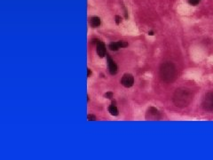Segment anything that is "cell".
<instances>
[{"label": "cell", "instance_id": "30bf717a", "mask_svg": "<svg viewBox=\"0 0 213 160\" xmlns=\"http://www.w3.org/2000/svg\"><path fill=\"white\" fill-rule=\"evenodd\" d=\"M108 47H109V49H110L111 51H117V50L120 48V46H119V45H118L117 42H112V43H110Z\"/></svg>", "mask_w": 213, "mask_h": 160}, {"label": "cell", "instance_id": "9a60e30c", "mask_svg": "<svg viewBox=\"0 0 213 160\" xmlns=\"http://www.w3.org/2000/svg\"><path fill=\"white\" fill-rule=\"evenodd\" d=\"M106 98L107 99H112L113 98V93L112 92H107L106 94H105V95H104Z\"/></svg>", "mask_w": 213, "mask_h": 160}, {"label": "cell", "instance_id": "ba28073f", "mask_svg": "<svg viewBox=\"0 0 213 160\" xmlns=\"http://www.w3.org/2000/svg\"><path fill=\"white\" fill-rule=\"evenodd\" d=\"M90 23L92 25V27L93 28H97L101 25V19L97 16H94L93 18H91V21H90Z\"/></svg>", "mask_w": 213, "mask_h": 160}, {"label": "cell", "instance_id": "2e32d148", "mask_svg": "<svg viewBox=\"0 0 213 160\" xmlns=\"http://www.w3.org/2000/svg\"><path fill=\"white\" fill-rule=\"evenodd\" d=\"M91 75H92V70H91L90 69H87V77H89Z\"/></svg>", "mask_w": 213, "mask_h": 160}, {"label": "cell", "instance_id": "6da1fadb", "mask_svg": "<svg viewBox=\"0 0 213 160\" xmlns=\"http://www.w3.org/2000/svg\"><path fill=\"white\" fill-rule=\"evenodd\" d=\"M194 94L187 88H178L173 94V103L178 108H186L193 101Z\"/></svg>", "mask_w": 213, "mask_h": 160}, {"label": "cell", "instance_id": "8992f818", "mask_svg": "<svg viewBox=\"0 0 213 160\" xmlns=\"http://www.w3.org/2000/svg\"><path fill=\"white\" fill-rule=\"evenodd\" d=\"M106 58H107V64H108V69H109V73L111 75H115L117 73V65L115 62L112 60V58L106 53Z\"/></svg>", "mask_w": 213, "mask_h": 160}, {"label": "cell", "instance_id": "277c9868", "mask_svg": "<svg viewBox=\"0 0 213 160\" xmlns=\"http://www.w3.org/2000/svg\"><path fill=\"white\" fill-rule=\"evenodd\" d=\"M121 84L124 86V87H131L134 84V77L131 74H124L121 79Z\"/></svg>", "mask_w": 213, "mask_h": 160}, {"label": "cell", "instance_id": "7c38bea8", "mask_svg": "<svg viewBox=\"0 0 213 160\" xmlns=\"http://www.w3.org/2000/svg\"><path fill=\"white\" fill-rule=\"evenodd\" d=\"M187 2L191 5H197L201 2V0H187Z\"/></svg>", "mask_w": 213, "mask_h": 160}, {"label": "cell", "instance_id": "52a82bcc", "mask_svg": "<svg viewBox=\"0 0 213 160\" xmlns=\"http://www.w3.org/2000/svg\"><path fill=\"white\" fill-rule=\"evenodd\" d=\"M96 46H97V53L98 55L101 57V58H103L105 55L106 54V46L103 42L100 41L96 44Z\"/></svg>", "mask_w": 213, "mask_h": 160}, {"label": "cell", "instance_id": "8fae6325", "mask_svg": "<svg viewBox=\"0 0 213 160\" xmlns=\"http://www.w3.org/2000/svg\"><path fill=\"white\" fill-rule=\"evenodd\" d=\"M117 43H118V45H119L120 48H123V47H126V46H128V43H127V42H125V41H123V40H121V41H118Z\"/></svg>", "mask_w": 213, "mask_h": 160}, {"label": "cell", "instance_id": "4fadbf2b", "mask_svg": "<svg viewBox=\"0 0 213 160\" xmlns=\"http://www.w3.org/2000/svg\"><path fill=\"white\" fill-rule=\"evenodd\" d=\"M87 119H88L89 121H95V120H96V116H95L94 115L89 114V115L87 116Z\"/></svg>", "mask_w": 213, "mask_h": 160}, {"label": "cell", "instance_id": "e0dca14e", "mask_svg": "<svg viewBox=\"0 0 213 160\" xmlns=\"http://www.w3.org/2000/svg\"><path fill=\"white\" fill-rule=\"evenodd\" d=\"M148 35L153 36V35H154V32H153V31H149V32H148Z\"/></svg>", "mask_w": 213, "mask_h": 160}, {"label": "cell", "instance_id": "9c48e42d", "mask_svg": "<svg viewBox=\"0 0 213 160\" xmlns=\"http://www.w3.org/2000/svg\"><path fill=\"white\" fill-rule=\"evenodd\" d=\"M108 111L110 112V114L111 115H113V116H117L118 115V109H117V108L115 105H110V106L108 107Z\"/></svg>", "mask_w": 213, "mask_h": 160}, {"label": "cell", "instance_id": "5b68a950", "mask_svg": "<svg viewBox=\"0 0 213 160\" xmlns=\"http://www.w3.org/2000/svg\"><path fill=\"white\" fill-rule=\"evenodd\" d=\"M146 117L148 120H156L160 118V112L154 107L149 108V109L147 112V116Z\"/></svg>", "mask_w": 213, "mask_h": 160}, {"label": "cell", "instance_id": "3957f363", "mask_svg": "<svg viewBox=\"0 0 213 160\" xmlns=\"http://www.w3.org/2000/svg\"><path fill=\"white\" fill-rule=\"evenodd\" d=\"M202 105L204 110L213 112V92H209L205 94Z\"/></svg>", "mask_w": 213, "mask_h": 160}, {"label": "cell", "instance_id": "5bb4252c", "mask_svg": "<svg viewBox=\"0 0 213 160\" xmlns=\"http://www.w3.org/2000/svg\"><path fill=\"white\" fill-rule=\"evenodd\" d=\"M121 21H122V17L119 16V15H116V16H115V23L118 25V24L121 23Z\"/></svg>", "mask_w": 213, "mask_h": 160}, {"label": "cell", "instance_id": "7a4b0ae2", "mask_svg": "<svg viewBox=\"0 0 213 160\" xmlns=\"http://www.w3.org/2000/svg\"><path fill=\"white\" fill-rule=\"evenodd\" d=\"M160 77L165 83H171L177 78V68L172 62H164L161 65Z\"/></svg>", "mask_w": 213, "mask_h": 160}]
</instances>
